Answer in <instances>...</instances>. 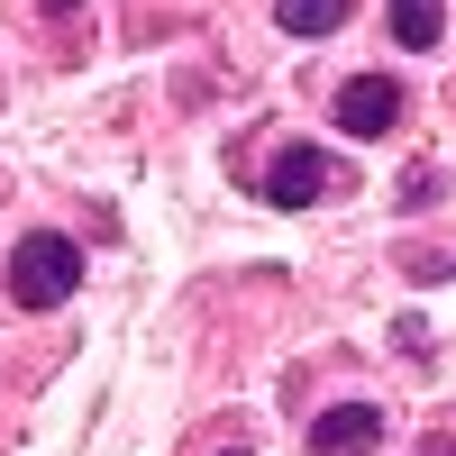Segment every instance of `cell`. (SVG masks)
I'll return each mask as SVG.
<instances>
[{
    "label": "cell",
    "instance_id": "obj_1",
    "mask_svg": "<svg viewBox=\"0 0 456 456\" xmlns=\"http://www.w3.org/2000/svg\"><path fill=\"white\" fill-rule=\"evenodd\" d=\"M73 283H83V247H73V238H55V228L19 238V256H10V301H19V311H55Z\"/></svg>",
    "mask_w": 456,
    "mask_h": 456
},
{
    "label": "cell",
    "instance_id": "obj_2",
    "mask_svg": "<svg viewBox=\"0 0 456 456\" xmlns=\"http://www.w3.org/2000/svg\"><path fill=\"white\" fill-rule=\"evenodd\" d=\"M374 438H384V411L374 402H338V411L311 420V456H365Z\"/></svg>",
    "mask_w": 456,
    "mask_h": 456
},
{
    "label": "cell",
    "instance_id": "obj_3",
    "mask_svg": "<svg viewBox=\"0 0 456 456\" xmlns=\"http://www.w3.org/2000/svg\"><path fill=\"white\" fill-rule=\"evenodd\" d=\"M393 119H402V92L384 83V73H356V83L338 92V128L347 137H384Z\"/></svg>",
    "mask_w": 456,
    "mask_h": 456
},
{
    "label": "cell",
    "instance_id": "obj_4",
    "mask_svg": "<svg viewBox=\"0 0 456 456\" xmlns=\"http://www.w3.org/2000/svg\"><path fill=\"white\" fill-rule=\"evenodd\" d=\"M320 183H329V156H320V146H283L274 174H265V192H274L283 210H301V201H320Z\"/></svg>",
    "mask_w": 456,
    "mask_h": 456
},
{
    "label": "cell",
    "instance_id": "obj_5",
    "mask_svg": "<svg viewBox=\"0 0 456 456\" xmlns=\"http://www.w3.org/2000/svg\"><path fill=\"white\" fill-rule=\"evenodd\" d=\"M274 19L292 37H329V28H347V0H274Z\"/></svg>",
    "mask_w": 456,
    "mask_h": 456
},
{
    "label": "cell",
    "instance_id": "obj_6",
    "mask_svg": "<svg viewBox=\"0 0 456 456\" xmlns=\"http://www.w3.org/2000/svg\"><path fill=\"white\" fill-rule=\"evenodd\" d=\"M393 37H402V46H438L447 10H438V0H393Z\"/></svg>",
    "mask_w": 456,
    "mask_h": 456
},
{
    "label": "cell",
    "instance_id": "obj_7",
    "mask_svg": "<svg viewBox=\"0 0 456 456\" xmlns=\"http://www.w3.org/2000/svg\"><path fill=\"white\" fill-rule=\"evenodd\" d=\"M46 10H73V0H46Z\"/></svg>",
    "mask_w": 456,
    "mask_h": 456
}]
</instances>
